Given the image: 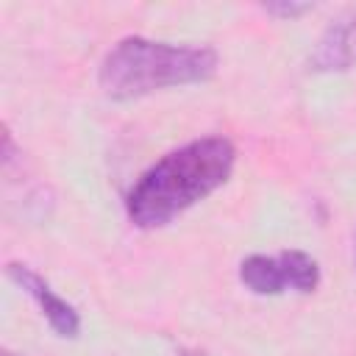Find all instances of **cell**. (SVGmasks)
<instances>
[{
  "instance_id": "1",
  "label": "cell",
  "mask_w": 356,
  "mask_h": 356,
  "mask_svg": "<svg viewBox=\"0 0 356 356\" xmlns=\"http://www.w3.org/2000/svg\"><path fill=\"white\" fill-rule=\"evenodd\" d=\"M236 147L228 136H203L164 153L125 195V214L134 228L150 231L206 200L234 172Z\"/></svg>"
},
{
  "instance_id": "2",
  "label": "cell",
  "mask_w": 356,
  "mask_h": 356,
  "mask_svg": "<svg viewBox=\"0 0 356 356\" xmlns=\"http://www.w3.org/2000/svg\"><path fill=\"white\" fill-rule=\"evenodd\" d=\"M220 56L206 44H170L145 36L120 39L97 67V83L111 100H136L170 86L214 78Z\"/></svg>"
},
{
  "instance_id": "3",
  "label": "cell",
  "mask_w": 356,
  "mask_h": 356,
  "mask_svg": "<svg viewBox=\"0 0 356 356\" xmlns=\"http://www.w3.org/2000/svg\"><path fill=\"white\" fill-rule=\"evenodd\" d=\"M6 275L39 306L42 317L47 320V325L64 337V339H75L81 334V314L72 303H67L50 284L47 278H42L31 264L25 261H8L6 264Z\"/></svg>"
},
{
  "instance_id": "4",
  "label": "cell",
  "mask_w": 356,
  "mask_h": 356,
  "mask_svg": "<svg viewBox=\"0 0 356 356\" xmlns=\"http://www.w3.org/2000/svg\"><path fill=\"white\" fill-rule=\"evenodd\" d=\"M314 72H345L356 67V11L331 22L309 53Z\"/></svg>"
},
{
  "instance_id": "5",
  "label": "cell",
  "mask_w": 356,
  "mask_h": 356,
  "mask_svg": "<svg viewBox=\"0 0 356 356\" xmlns=\"http://www.w3.org/2000/svg\"><path fill=\"white\" fill-rule=\"evenodd\" d=\"M239 281L253 295H281L289 286L281 256H264V253H250L239 261Z\"/></svg>"
},
{
  "instance_id": "6",
  "label": "cell",
  "mask_w": 356,
  "mask_h": 356,
  "mask_svg": "<svg viewBox=\"0 0 356 356\" xmlns=\"http://www.w3.org/2000/svg\"><path fill=\"white\" fill-rule=\"evenodd\" d=\"M278 256H281L284 270H286V284L295 292L309 295V292L317 289V284H320V264H317V259H312L303 250H281Z\"/></svg>"
},
{
  "instance_id": "7",
  "label": "cell",
  "mask_w": 356,
  "mask_h": 356,
  "mask_svg": "<svg viewBox=\"0 0 356 356\" xmlns=\"http://www.w3.org/2000/svg\"><path fill=\"white\" fill-rule=\"evenodd\" d=\"M270 17H278V19H298L303 14H309L314 8V3H298V0H273V3H264L261 6Z\"/></svg>"
},
{
  "instance_id": "8",
  "label": "cell",
  "mask_w": 356,
  "mask_h": 356,
  "mask_svg": "<svg viewBox=\"0 0 356 356\" xmlns=\"http://www.w3.org/2000/svg\"><path fill=\"white\" fill-rule=\"evenodd\" d=\"M175 356H214V353H209V350H200V348H184V350H178Z\"/></svg>"
},
{
  "instance_id": "9",
  "label": "cell",
  "mask_w": 356,
  "mask_h": 356,
  "mask_svg": "<svg viewBox=\"0 0 356 356\" xmlns=\"http://www.w3.org/2000/svg\"><path fill=\"white\" fill-rule=\"evenodd\" d=\"M3 356H19V353H11V350H3Z\"/></svg>"
}]
</instances>
